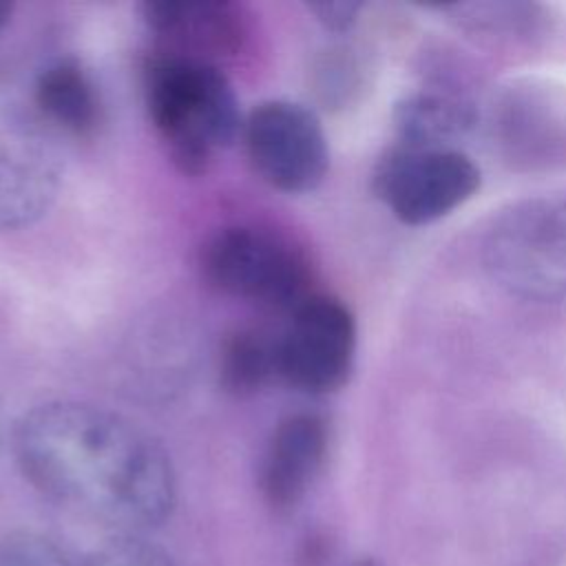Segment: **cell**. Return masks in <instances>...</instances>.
<instances>
[{
  "instance_id": "1",
  "label": "cell",
  "mask_w": 566,
  "mask_h": 566,
  "mask_svg": "<svg viewBox=\"0 0 566 566\" xmlns=\"http://www.w3.org/2000/svg\"><path fill=\"white\" fill-rule=\"evenodd\" d=\"M13 453L46 500L119 535L164 524L177 502V475L164 444L106 407L42 402L15 422Z\"/></svg>"
},
{
  "instance_id": "2",
  "label": "cell",
  "mask_w": 566,
  "mask_h": 566,
  "mask_svg": "<svg viewBox=\"0 0 566 566\" xmlns=\"http://www.w3.org/2000/svg\"><path fill=\"white\" fill-rule=\"evenodd\" d=\"M144 93L148 117L184 175H206L241 135L234 88L212 62L164 51L146 64Z\"/></svg>"
},
{
  "instance_id": "3",
  "label": "cell",
  "mask_w": 566,
  "mask_h": 566,
  "mask_svg": "<svg viewBox=\"0 0 566 566\" xmlns=\"http://www.w3.org/2000/svg\"><path fill=\"white\" fill-rule=\"evenodd\" d=\"M201 276L217 292L265 310L294 312L312 294V263L287 237L259 226H228L206 239Z\"/></svg>"
},
{
  "instance_id": "4",
  "label": "cell",
  "mask_w": 566,
  "mask_h": 566,
  "mask_svg": "<svg viewBox=\"0 0 566 566\" xmlns=\"http://www.w3.org/2000/svg\"><path fill=\"white\" fill-rule=\"evenodd\" d=\"M491 276L528 301L566 298V199L544 197L500 214L484 239Z\"/></svg>"
},
{
  "instance_id": "5",
  "label": "cell",
  "mask_w": 566,
  "mask_h": 566,
  "mask_svg": "<svg viewBox=\"0 0 566 566\" xmlns=\"http://www.w3.org/2000/svg\"><path fill=\"white\" fill-rule=\"evenodd\" d=\"M374 192L407 226L449 214L480 188V168L453 146L398 144L374 168Z\"/></svg>"
},
{
  "instance_id": "6",
  "label": "cell",
  "mask_w": 566,
  "mask_h": 566,
  "mask_svg": "<svg viewBox=\"0 0 566 566\" xmlns=\"http://www.w3.org/2000/svg\"><path fill=\"white\" fill-rule=\"evenodd\" d=\"M241 137L252 170L272 188L301 195L327 175L329 148L325 130L303 104L268 99L243 119Z\"/></svg>"
},
{
  "instance_id": "7",
  "label": "cell",
  "mask_w": 566,
  "mask_h": 566,
  "mask_svg": "<svg viewBox=\"0 0 566 566\" xmlns=\"http://www.w3.org/2000/svg\"><path fill=\"white\" fill-rule=\"evenodd\" d=\"M354 356L356 321L327 294L303 301L276 336V376L303 394L338 391L349 380Z\"/></svg>"
},
{
  "instance_id": "8",
  "label": "cell",
  "mask_w": 566,
  "mask_h": 566,
  "mask_svg": "<svg viewBox=\"0 0 566 566\" xmlns=\"http://www.w3.org/2000/svg\"><path fill=\"white\" fill-rule=\"evenodd\" d=\"M329 444L327 422L316 413L283 418L263 451L259 489L270 509L292 511L318 478Z\"/></svg>"
},
{
  "instance_id": "9",
  "label": "cell",
  "mask_w": 566,
  "mask_h": 566,
  "mask_svg": "<svg viewBox=\"0 0 566 566\" xmlns=\"http://www.w3.org/2000/svg\"><path fill=\"white\" fill-rule=\"evenodd\" d=\"M60 190L55 155L29 130L0 124V230L31 226Z\"/></svg>"
},
{
  "instance_id": "10",
  "label": "cell",
  "mask_w": 566,
  "mask_h": 566,
  "mask_svg": "<svg viewBox=\"0 0 566 566\" xmlns=\"http://www.w3.org/2000/svg\"><path fill=\"white\" fill-rule=\"evenodd\" d=\"M142 15L150 31L168 42L166 53L217 64V57L239 53L245 42V20L230 2H144Z\"/></svg>"
},
{
  "instance_id": "11",
  "label": "cell",
  "mask_w": 566,
  "mask_h": 566,
  "mask_svg": "<svg viewBox=\"0 0 566 566\" xmlns=\"http://www.w3.org/2000/svg\"><path fill=\"white\" fill-rule=\"evenodd\" d=\"M40 113L71 135L95 133L102 119V104L91 75L75 60H57L44 66L33 86Z\"/></svg>"
},
{
  "instance_id": "12",
  "label": "cell",
  "mask_w": 566,
  "mask_h": 566,
  "mask_svg": "<svg viewBox=\"0 0 566 566\" xmlns=\"http://www.w3.org/2000/svg\"><path fill=\"white\" fill-rule=\"evenodd\" d=\"M473 124L471 106L440 93H418L396 108L400 144L451 146Z\"/></svg>"
},
{
  "instance_id": "13",
  "label": "cell",
  "mask_w": 566,
  "mask_h": 566,
  "mask_svg": "<svg viewBox=\"0 0 566 566\" xmlns=\"http://www.w3.org/2000/svg\"><path fill=\"white\" fill-rule=\"evenodd\" d=\"M276 376V338L252 327H237L221 340L219 385L234 398L254 396Z\"/></svg>"
},
{
  "instance_id": "14",
  "label": "cell",
  "mask_w": 566,
  "mask_h": 566,
  "mask_svg": "<svg viewBox=\"0 0 566 566\" xmlns=\"http://www.w3.org/2000/svg\"><path fill=\"white\" fill-rule=\"evenodd\" d=\"M451 11L458 13L462 27L500 38L533 35L542 22L528 4H455Z\"/></svg>"
},
{
  "instance_id": "15",
  "label": "cell",
  "mask_w": 566,
  "mask_h": 566,
  "mask_svg": "<svg viewBox=\"0 0 566 566\" xmlns=\"http://www.w3.org/2000/svg\"><path fill=\"white\" fill-rule=\"evenodd\" d=\"M88 566H177L170 555L142 535H115L99 546Z\"/></svg>"
},
{
  "instance_id": "16",
  "label": "cell",
  "mask_w": 566,
  "mask_h": 566,
  "mask_svg": "<svg viewBox=\"0 0 566 566\" xmlns=\"http://www.w3.org/2000/svg\"><path fill=\"white\" fill-rule=\"evenodd\" d=\"M0 566H71V564L49 537L33 531H15L0 542Z\"/></svg>"
},
{
  "instance_id": "17",
  "label": "cell",
  "mask_w": 566,
  "mask_h": 566,
  "mask_svg": "<svg viewBox=\"0 0 566 566\" xmlns=\"http://www.w3.org/2000/svg\"><path fill=\"white\" fill-rule=\"evenodd\" d=\"M310 11L332 31H345L356 22L360 11L358 2H318L310 4Z\"/></svg>"
},
{
  "instance_id": "18",
  "label": "cell",
  "mask_w": 566,
  "mask_h": 566,
  "mask_svg": "<svg viewBox=\"0 0 566 566\" xmlns=\"http://www.w3.org/2000/svg\"><path fill=\"white\" fill-rule=\"evenodd\" d=\"M11 11H13V4H9V2H2V0H0V31L9 24Z\"/></svg>"
},
{
  "instance_id": "19",
  "label": "cell",
  "mask_w": 566,
  "mask_h": 566,
  "mask_svg": "<svg viewBox=\"0 0 566 566\" xmlns=\"http://www.w3.org/2000/svg\"><path fill=\"white\" fill-rule=\"evenodd\" d=\"M7 440V422H4V409H2V400H0V453Z\"/></svg>"
},
{
  "instance_id": "20",
  "label": "cell",
  "mask_w": 566,
  "mask_h": 566,
  "mask_svg": "<svg viewBox=\"0 0 566 566\" xmlns=\"http://www.w3.org/2000/svg\"><path fill=\"white\" fill-rule=\"evenodd\" d=\"M360 566H374V564H371V562H363Z\"/></svg>"
}]
</instances>
